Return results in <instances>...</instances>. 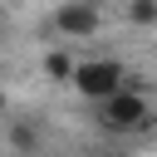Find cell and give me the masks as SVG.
Segmentation results:
<instances>
[{
  "label": "cell",
  "mask_w": 157,
  "mask_h": 157,
  "mask_svg": "<svg viewBox=\"0 0 157 157\" xmlns=\"http://www.w3.org/2000/svg\"><path fill=\"white\" fill-rule=\"evenodd\" d=\"M128 15H132V25H157V0H132Z\"/></svg>",
  "instance_id": "cell-6"
},
{
  "label": "cell",
  "mask_w": 157,
  "mask_h": 157,
  "mask_svg": "<svg viewBox=\"0 0 157 157\" xmlns=\"http://www.w3.org/2000/svg\"><path fill=\"white\" fill-rule=\"evenodd\" d=\"M5 108H10V98H5V88H0V118H5Z\"/></svg>",
  "instance_id": "cell-7"
},
{
  "label": "cell",
  "mask_w": 157,
  "mask_h": 157,
  "mask_svg": "<svg viewBox=\"0 0 157 157\" xmlns=\"http://www.w3.org/2000/svg\"><path fill=\"white\" fill-rule=\"evenodd\" d=\"M5 137H10V147H15L20 157H39V147H44V128H39L34 118H10Z\"/></svg>",
  "instance_id": "cell-4"
},
{
  "label": "cell",
  "mask_w": 157,
  "mask_h": 157,
  "mask_svg": "<svg viewBox=\"0 0 157 157\" xmlns=\"http://www.w3.org/2000/svg\"><path fill=\"white\" fill-rule=\"evenodd\" d=\"M147 118H152V108H147V93H142V88L118 83L108 98H98V123H103L108 132H137Z\"/></svg>",
  "instance_id": "cell-1"
},
{
  "label": "cell",
  "mask_w": 157,
  "mask_h": 157,
  "mask_svg": "<svg viewBox=\"0 0 157 157\" xmlns=\"http://www.w3.org/2000/svg\"><path fill=\"white\" fill-rule=\"evenodd\" d=\"M44 74H49L54 83H69V74H74V54H69V49H49V54H44Z\"/></svg>",
  "instance_id": "cell-5"
},
{
  "label": "cell",
  "mask_w": 157,
  "mask_h": 157,
  "mask_svg": "<svg viewBox=\"0 0 157 157\" xmlns=\"http://www.w3.org/2000/svg\"><path fill=\"white\" fill-rule=\"evenodd\" d=\"M123 74H128V69H123L118 59H74L69 83H74L83 98H93V103H98V98H108V93L123 83Z\"/></svg>",
  "instance_id": "cell-2"
},
{
  "label": "cell",
  "mask_w": 157,
  "mask_h": 157,
  "mask_svg": "<svg viewBox=\"0 0 157 157\" xmlns=\"http://www.w3.org/2000/svg\"><path fill=\"white\" fill-rule=\"evenodd\" d=\"M98 25H103V15H98L93 0H64V5L54 10V29H59L64 39H93Z\"/></svg>",
  "instance_id": "cell-3"
}]
</instances>
